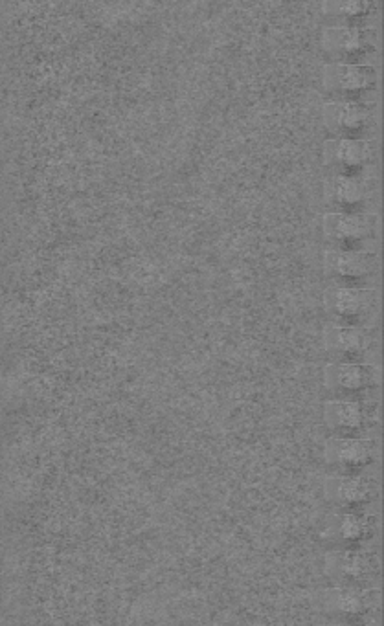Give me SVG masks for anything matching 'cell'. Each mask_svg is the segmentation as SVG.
<instances>
[{"mask_svg": "<svg viewBox=\"0 0 384 626\" xmlns=\"http://www.w3.org/2000/svg\"><path fill=\"white\" fill-rule=\"evenodd\" d=\"M324 85L339 100H355L375 83V70L353 61H333L324 67Z\"/></svg>", "mask_w": 384, "mask_h": 626, "instance_id": "6da1fadb", "label": "cell"}, {"mask_svg": "<svg viewBox=\"0 0 384 626\" xmlns=\"http://www.w3.org/2000/svg\"><path fill=\"white\" fill-rule=\"evenodd\" d=\"M372 381V369L357 364L353 360H339L329 364L324 371V384L337 399H348L355 393L362 392Z\"/></svg>", "mask_w": 384, "mask_h": 626, "instance_id": "7a4b0ae2", "label": "cell"}, {"mask_svg": "<svg viewBox=\"0 0 384 626\" xmlns=\"http://www.w3.org/2000/svg\"><path fill=\"white\" fill-rule=\"evenodd\" d=\"M368 158V147L359 138H333L324 146V160L335 175H355Z\"/></svg>", "mask_w": 384, "mask_h": 626, "instance_id": "3957f363", "label": "cell"}, {"mask_svg": "<svg viewBox=\"0 0 384 626\" xmlns=\"http://www.w3.org/2000/svg\"><path fill=\"white\" fill-rule=\"evenodd\" d=\"M324 125L337 138H353V133L361 131L366 125L368 114L357 100L331 101L324 111Z\"/></svg>", "mask_w": 384, "mask_h": 626, "instance_id": "277c9868", "label": "cell"}, {"mask_svg": "<svg viewBox=\"0 0 384 626\" xmlns=\"http://www.w3.org/2000/svg\"><path fill=\"white\" fill-rule=\"evenodd\" d=\"M373 254L359 248H331L324 256V269L340 280H359L372 272Z\"/></svg>", "mask_w": 384, "mask_h": 626, "instance_id": "5b68a950", "label": "cell"}, {"mask_svg": "<svg viewBox=\"0 0 384 626\" xmlns=\"http://www.w3.org/2000/svg\"><path fill=\"white\" fill-rule=\"evenodd\" d=\"M324 459L339 474H355L368 461V450L359 439L337 436L329 439L324 448Z\"/></svg>", "mask_w": 384, "mask_h": 626, "instance_id": "8992f818", "label": "cell"}, {"mask_svg": "<svg viewBox=\"0 0 384 626\" xmlns=\"http://www.w3.org/2000/svg\"><path fill=\"white\" fill-rule=\"evenodd\" d=\"M322 234L335 248H355L366 235V224L355 213H326L322 217Z\"/></svg>", "mask_w": 384, "mask_h": 626, "instance_id": "52a82bcc", "label": "cell"}, {"mask_svg": "<svg viewBox=\"0 0 384 626\" xmlns=\"http://www.w3.org/2000/svg\"><path fill=\"white\" fill-rule=\"evenodd\" d=\"M322 48L337 61H350L364 48V37L355 24H333L322 32Z\"/></svg>", "mask_w": 384, "mask_h": 626, "instance_id": "ba28073f", "label": "cell"}, {"mask_svg": "<svg viewBox=\"0 0 384 626\" xmlns=\"http://www.w3.org/2000/svg\"><path fill=\"white\" fill-rule=\"evenodd\" d=\"M324 494L340 511L350 513V509L366 502L368 489L355 474H337L324 483Z\"/></svg>", "mask_w": 384, "mask_h": 626, "instance_id": "9c48e42d", "label": "cell"}, {"mask_svg": "<svg viewBox=\"0 0 384 626\" xmlns=\"http://www.w3.org/2000/svg\"><path fill=\"white\" fill-rule=\"evenodd\" d=\"M326 305H328L329 313L339 320V324L348 325L364 313L368 298H366V292H362L361 289L335 287L328 292Z\"/></svg>", "mask_w": 384, "mask_h": 626, "instance_id": "30bf717a", "label": "cell"}, {"mask_svg": "<svg viewBox=\"0 0 384 626\" xmlns=\"http://www.w3.org/2000/svg\"><path fill=\"white\" fill-rule=\"evenodd\" d=\"M364 527L361 520L353 513L339 511L335 515L329 516L324 522L322 538L328 540L335 548L350 549L353 544H357L362 538Z\"/></svg>", "mask_w": 384, "mask_h": 626, "instance_id": "8fae6325", "label": "cell"}, {"mask_svg": "<svg viewBox=\"0 0 384 626\" xmlns=\"http://www.w3.org/2000/svg\"><path fill=\"white\" fill-rule=\"evenodd\" d=\"M324 423L337 436H348L362 425V410L351 399H333L324 404Z\"/></svg>", "mask_w": 384, "mask_h": 626, "instance_id": "7c38bea8", "label": "cell"}, {"mask_svg": "<svg viewBox=\"0 0 384 626\" xmlns=\"http://www.w3.org/2000/svg\"><path fill=\"white\" fill-rule=\"evenodd\" d=\"M322 610L337 619V623H353L362 614V601L348 588H329L320 595Z\"/></svg>", "mask_w": 384, "mask_h": 626, "instance_id": "4fadbf2b", "label": "cell"}, {"mask_svg": "<svg viewBox=\"0 0 384 626\" xmlns=\"http://www.w3.org/2000/svg\"><path fill=\"white\" fill-rule=\"evenodd\" d=\"M324 344L340 360H351L364 346V336L353 325L333 324L324 331Z\"/></svg>", "mask_w": 384, "mask_h": 626, "instance_id": "5bb4252c", "label": "cell"}, {"mask_svg": "<svg viewBox=\"0 0 384 626\" xmlns=\"http://www.w3.org/2000/svg\"><path fill=\"white\" fill-rule=\"evenodd\" d=\"M324 568H326L329 579L351 582L361 577L362 560L351 548H337L326 555Z\"/></svg>", "mask_w": 384, "mask_h": 626, "instance_id": "9a60e30c", "label": "cell"}, {"mask_svg": "<svg viewBox=\"0 0 384 626\" xmlns=\"http://www.w3.org/2000/svg\"><path fill=\"white\" fill-rule=\"evenodd\" d=\"M329 201L339 204L342 208H353L362 201L364 190L355 175H335L328 182Z\"/></svg>", "mask_w": 384, "mask_h": 626, "instance_id": "2e32d148", "label": "cell"}, {"mask_svg": "<svg viewBox=\"0 0 384 626\" xmlns=\"http://www.w3.org/2000/svg\"><path fill=\"white\" fill-rule=\"evenodd\" d=\"M324 10L329 17L337 19V24H353L357 19L364 17L368 12V4L359 0H348V2H328Z\"/></svg>", "mask_w": 384, "mask_h": 626, "instance_id": "e0dca14e", "label": "cell"}, {"mask_svg": "<svg viewBox=\"0 0 384 626\" xmlns=\"http://www.w3.org/2000/svg\"><path fill=\"white\" fill-rule=\"evenodd\" d=\"M331 626H355L353 623H335V625Z\"/></svg>", "mask_w": 384, "mask_h": 626, "instance_id": "ac0fdd59", "label": "cell"}]
</instances>
